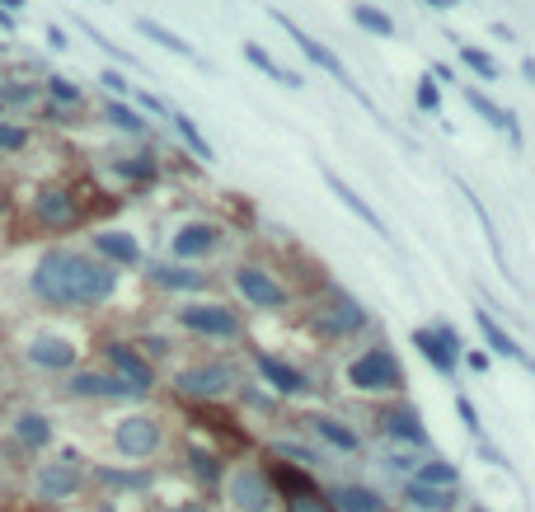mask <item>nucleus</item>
Wrapping results in <instances>:
<instances>
[{
  "label": "nucleus",
  "mask_w": 535,
  "mask_h": 512,
  "mask_svg": "<svg viewBox=\"0 0 535 512\" xmlns=\"http://www.w3.org/2000/svg\"><path fill=\"white\" fill-rule=\"evenodd\" d=\"M118 287V268L80 249H47L33 268V292L47 306H104Z\"/></svg>",
  "instance_id": "nucleus-1"
},
{
  "label": "nucleus",
  "mask_w": 535,
  "mask_h": 512,
  "mask_svg": "<svg viewBox=\"0 0 535 512\" xmlns=\"http://www.w3.org/2000/svg\"><path fill=\"white\" fill-rule=\"evenodd\" d=\"M348 386L362 390V395H390V390L404 386V367H399L395 348H367L362 357L348 362Z\"/></svg>",
  "instance_id": "nucleus-2"
},
{
  "label": "nucleus",
  "mask_w": 535,
  "mask_h": 512,
  "mask_svg": "<svg viewBox=\"0 0 535 512\" xmlns=\"http://www.w3.org/2000/svg\"><path fill=\"white\" fill-rule=\"evenodd\" d=\"M221 494H226V503L235 512H273V503H277V489H273V480H268V470L263 466H235L221 480Z\"/></svg>",
  "instance_id": "nucleus-3"
},
{
  "label": "nucleus",
  "mask_w": 535,
  "mask_h": 512,
  "mask_svg": "<svg viewBox=\"0 0 535 512\" xmlns=\"http://www.w3.org/2000/svg\"><path fill=\"white\" fill-rule=\"evenodd\" d=\"M174 320H179L188 334H198V339H240V334H245L240 311H230V306H221V301H193V306H179Z\"/></svg>",
  "instance_id": "nucleus-4"
},
{
  "label": "nucleus",
  "mask_w": 535,
  "mask_h": 512,
  "mask_svg": "<svg viewBox=\"0 0 535 512\" xmlns=\"http://www.w3.org/2000/svg\"><path fill=\"white\" fill-rule=\"evenodd\" d=\"M268 19H273L277 29L287 33L291 43L301 47V52H306V57H310V62H315V66H320V71H329V76H334V80H338V85H343V90H348V94H357V99H362V104H371L367 94L357 90V80H352V76H348V66L338 62V57H334V52H329V47H324V43H320V38H310V33H306V29H296V24H291V19H287V15H282V10H268Z\"/></svg>",
  "instance_id": "nucleus-5"
},
{
  "label": "nucleus",
  "mask_w": 535,
  "mask_h": 512,
  "mask_svg": "<svg viewBox=\"0 0 535 512\" xmlns=\"http://www.w3.org/2000/svg\"><path fill=\"white\" fill-rule=\"evenodd\" d=\"M230 386H235V372H230L226 362H198V367H184V372L174 376V390L198 404H216Z\"/></svg>",
  "instance_id": "nucleus-6"
},
{
  "label": "nucleus",
  "mask_w": 535,
  "mask_h": 512,
  "mask_svg": "<svg viewBox=\"0 0 535 512\" xmlns=\"http://www.w3.org/2000/svg\"><path fill=\"white\" fill-rule=\"evenodd\" d=\"M80 484H85V466H80L76 451H66L62 461H43L33 470V498H47V503L80 494Z\"/></svg>",
  "instance_id": "nucleus-7"
},
{
  "label": "nucleus",
  "mask_w": 535,
  "mask_h": 512,
  "mask_svg": "<svg viewBox=\"0 0 535 512\" xmlns=\"http://www.w3.org/2000/svg\"><path fill=\"white\" fill-rule=\"evenodd\" d=\"M160 442H165V428H160V419H151V414H127V419H118V428H113V447L123 451V456H132V461L155 456Z\"/></svg>",
  "instance_id": "nucleus-8"
},
{
  "label": "nucleus",
  "mask_w": 535,
  "mask_h": 512,
  "mask_svg": "<svg viewBox=\"0 0 535 512\" xmlns=\"http://www.w3.org/2000/svg\"><path fill=\"white\" fill-rule=\"evenodd\" d=\"M268 480H273V489H282V494H287V512H334L329 494H320V484L310 480L306 470L277 466Z\"/></svg>",
  "instance_id": "nucleus-9"
},
{
  "label": "nucleus",
  "mask_w": 535,
  "mask_h": 512,
  "mask_svg": "<svg viewBox=\"0 0 535 512\" xmlns=\"http://www.w3.org/2000/svg\"><path fill=\"white\" fill-rule=\"evenodd\" d=\"M235 292L245 296L249 306H259V311H287V287L268 273V268H254V264H245V268H235Z\"/></svg>",
  "instance_id": "nucleus-10"
},
{
  "label": "nucleus",
  "mask_w": 535,
  "mask_h": 512,
  "mask_svg": "<svg viewBox=\"0 0 535 512\" xmlns=\"http://www.w3.org/2000/svg\"><path fill=\"white\" fill-rule=\"evenodd\" d=\"M33 217L43 221L47 231H71L80 221V198L71 188L52 184V188H38V198H33Z\"/></svg>",
  "instance_id": "nucleus-11"
},
{
  "label": "nucleus",
  "mask_w": 535,
  "mask_h": 512,
  "mask_svg": "<svg viewBox=\"0 0 535 512\" xmlns=\"http://www.w3.org/2000/svg\"><path fill=\"white\" fill-rule=\"evenodd\" d=\"M413 348L428 357L432 367L442 376L456 372V362H460V334L451 325H432V329H413Z\"/></svg>",
  "instance_id": "nucleus-12"
},
{
  "label": "nucleus",
  "mask_w": 535,
  "mask_h": 512,
  "mask_svg": "<svg viewBox=\"0 0 535 512\" xmlns=\"http://www.w3.org/2000/svg\"><path fill=\"white\" fill-rule=\"evenodd\" d=\"M24 357L38 372H76L80 348L71 339H62V334H38V339L24 343Z\"/></svg>",
  "instance_id": "nucleus-13"
},
{
  "label": "nucleus",
  "mask_w": 535,
  "mask_h": 512,
  "mask_svg": "<svg viewBox=\"0 0 535 512\" xmlns=\"http://www.w3.org/2000/svg\"><path fill=\"white\" fill-rule=\"evenodd\" d=\"M104 357H108V367H113V372L123 376V381H127L132 390H137V395H146V390L155 386V367L137 353V348H132V343L108 339V343H104Z\"/></svg>",
  "instance_id": "nucleus-14"
},
{
  "label": "nucleus",
  "mask_w": 535,
  "mask_h": 512,
  "mask_svg": "<svg viewBox=\"0 0 535 512\" xmlns=\"http://www.w3.org/2000/svg\"><path fill=\"white\" fill-rule=\"evenodd\" d=\"M371 315L357 306V301H348V296H338L329 311L315 315V334L320 339H348V334H357V329H367Z\"/></svg>",
  "instance_id": "nucleus-15"
},
{
  "label": "nucleus",
  "mask_w": 535,
  "mask_h": 512,
  "mask_svg": "<svg viewBox=\"0 0 535 512\" xmlns=\"http://www.w3.org/2000/svg\"><path fill=\"white\" fill-rule=\"evenodd\" d=\"M66 390H71L76 400H132V395H137L123 376H108V372H76Z\"/></svg>",
  "instance_id": "nucleus-16"
},
{
  "label": "nucleus",
  "mask_w": 535,
  "mask_h": 512,
  "mask_svg": "<svg viewBox=\"0 0 535 512\" xmlns=\"http://www.w3.org/2000/svg\"><path fill=\"white\" fill-rule=\"evenodd\" d=\"M216 245H221V226H212V221H193V226H184V231H174L169 254H174V259H202V254H212Z\"/></svg>",
  "instance_id": "nucleus-17"
},
{
  "label": "nucleus",
  "mask_w": 535,
  "mask_h": 512,
  "mask_svg": "<svg viewBox=\"0 0 535 512\" xmlns=\"http://www.w3.org/2000/svg\"><path fill=\"white\" fill-rule=\"evenodd\" d=\"M254 367H259V376L277 390V395H306L310 390L306 372H296L291 362H282V357H273V353H254Z\"/></svg>",
  "instance_id": "nucleus-18"
},
{
  "label": "nucleus",
  "mask_w": 535,
  "mask_h": 512,
  "mask_svg": "<svg viewBox=\"0 0 535 512\" xmlns=\"http://www.w3.org/2000/svg\"><path fill=\"white\" fill-rule=\"evenodd\" d=\"M94 254H99L108 268H137L141 264L137 235H127V231H99L94 235Z\"/></svg>",
  "instance_id": "nucleus-19"
},
{
  "label": "nucleus",
  "mask_w": 535,
  "mask_h": 512,
  "mask_svg": "<svg viewBox=\"0 0 535 512\" xmlns=\"http://www.w3.org/2000/svg\"><path fill=\"white\" fill-rule=\"evenodd\" d=\"M381 428H385V437H395V442H409V447H428V428H423V419H418V409H409V404H395V409H385Z\"/></svg>",
  "instance_id": "nucleus-20"
},
{
  "label": "nucleus",
  "mask_w": 535,
  "mask_h": 512,
  "mask_svg": "<svg viewBox=\"0 0 535 512\" xmlns=\"http://www.w3.org/2000/svg\"><path fill=\"white\" fill-rule=\"evenodd\" d=\"M465 104H470L474 113H479V118H484V123L489 127H498V132H507V137L512 141H521V127H517V113L512 109H503V104H493L489 94L479 90V85H465Z\"/></svg>",
  "instance_id": "nucleus-21"
},
{
  "label": "nucleus",
  "mask_w": 535,
  "mask_h": 512,
  "mask_svg": "<svg viewBox=\"0 0 535 512\" xmlns=\"http://www.w3.org/2000/svg\"><path fill=\"white\" fill-rule=\"evenodd\" d=\"M306 423H310V433L320 437V442H329L334 451H348V456L352 451H362V433H352L348 423L334 419V414H310Z\"/></svg>",
  "instance_id": "nucleus-22"
},
{
  "label": "nucleus",
  "mask_w": 535,
  "mask_h": 512,
  "mask_svg": "<svg viewBox=\"0 0 535 512\" xmlns=\"http://www.w3.org/2000/svg\"><path fill=\"white\" fill-rule=\"evenodd\" d=\"M329 503H334V512H390V503L367 484H338Z\"/></svg>",
  "instance_id": "nucleus-23"
},
{
  "label": "nucleus",
  "mask_w": 535,
  "mask_h": 512,
  "mask_svg": "<svg viewBox=\"0 0 535 512\" xmlns=\"http://www.w3.org/2000/svg\"><path fill=\"white\" fill-rule=\"evenodd\" d=\"M15 442H19V447H29V451L52 447V419H47V414H38V409L15 414Z\"/></svg>",
  "instance_id": "nucleus-24"
},
{
  "label": "nucleus",
  "mask_w": 535,
  "mask_h": 512,
  "mask_svg": "<svg viewBox=\"0 0 535 512\" xmlns=\"http://www.w3.org/2000/svg\"><path fill=\"white\" fill-rule=\"evenodd\" d=\"M324 179H329V188H334V198L343 202L348 212H357V217L367 221V226H371V231H376V235H390V226H385V221H381V212H376V207H371L367 198H357V188H352V184H343L338 174H324Z\"/></svg>",
  "instance_id": "nucleus-25"
},
{
  "label": "nucleus",
  "mask_w": 535,
  "mask_h": 512,
  "mask_svg": "<svg viewBox=\"0 0 535 512\" xmlns=\"http://www.w3.org/2000/svg\"><path fill=\"white\" fill-rule=\"evenodd\" d=\"M151 278L165 292H202L207 287V273H198V268H188V264H160Z\"/></svg>",
  "instance_id": "nucleus-26"
},
{
  "label": "nucleus",
  "mask_w": 535,
  "mask_h": 512,
  "mask_svg": "<svg viewBox=\"0 0 535 512\" xmlns=\"http://www.w3.org/2000/svg\"><path fill=\"white\" fill-rule=\"evenodd\" d=\"M474 325H479L484 343H489V348H493L498 357H517V362H531V357H526V353L517 348V339H512V334H507V329L498 325V320H493L489 311H474Z\"/></svg>",
  "instance_id": "nucleus-27"
},
{
  "label": "nucleus",
  "mask_w": 535,
  "mask_h": 512,
  "mask_svg": "<svg viewBox=\"0 0 535 512\" xmlns=\"http://www.w3.org/2000/svg\"><path fill=\"white\" fill-rule=\"evenodd\" d=\"M404 498H409L418 512H451L456 508V489H432V484H418V480L404 484Z\"/></svg>",
  "instance_id": "nucleus-28"
},
{
  "label": "nucleus",
  "mask_w": 535,
  "mask_h": 512,
  "mask_svg": "<svg viewBox=\"0 0 535 512\" xmlns=\"http://www.w3.org/2000/svg\"><path fill=\"white\" fill-rule=\"evenodd\" d=\"M137 29L151 38V43H160V47H169L174 57H184V62H193V66H202V57H198V47H188L179 33H169L165 24H155V19H137Z\"/></svg>",
  "instance_id": "nucleus-29"
},
{
  "label": "nucleus",
  "mask_w": 535,
  "mask_h": 512,
  "mask_svg": "<svg viewBox=\"0 0 535 512\" xmlns=\"http://www.w3.org/2000/svg\"><path fill=\"white\" fill-rule=\"evenodd\" d=\"M352 24L362 33H371V38H395V19L385 15L381 5H367V0L352 5Z\"/></svg>",
  "instance_id": "nucleus-30"
},
{
  "label": "nucleus",
  "mask_w": 535,
  "mask_h": 512,
  "mask_svg": "<svg viewBox=\"0 0 535 512\" xmlns=\"http://www.w3.org/2000/svg\"><path fill=\"white\" fill-rule=\"evenodd\" d=\"M245 62H254L263 76L277 80V85H287V90H301V76H296V71H287L282 62H273V57H268L259 43H245Z\"/></svg>",
  "instance_id": "nucleus-31"
},
{
  "label": "nucleus",
  "mask_w": 535,
  "mask_h": 512,
  "mask_svg": "<svg viewBox=\"0 0 535 512\" xmlns=\"http://www.w3.org/2000/svg\"><path fill=\"white\" fill-rule=\"evenodd\" d=\"M413 480L432 484V489H460V470L451 461H442V456H432V461H423V466L413 470Z\"/></svg>",
  "instance_id": "nucleus-32"
},
{
  "label": "nucleus",
  "mask_w": 535,
  "mask_h": 512,
  "mask_svg": "<svg viewBox=\"0 0 535 512\" xmlns=\"http://www.w3.org/2000/svg\"><path fill=\"white\" fill-rule=\"evenodd\" d=\"M169 123H174V132H179V137L188 141V151H193V156H198V160H216L212 141L202 137V132H198V123H193L188 113H169Z\"/></svg>",
  "instance_id": "nucleus-33"
},
{
  "label": "nucleus",
  "mask_w": 535,
  "mask_h": 512,
  "mask_svg": "<svg viewBox=\"0 0 535 512\" xmlns=\"http://www.w3.org/2000/svg\"><path fill=\"white\" fill-rule=\"evenodd\" d=\"M104 118L118 127V132H132V137H137V132H146V118H141L132 104H118V99H108V104H104Z\"/></svg>",
  "instance_id": "nucleus-34"
},
{
  "label": "nucleus",
  "mask_w": 535,
  "mask_h": 512,
  "mask_svg": "<svg viewBox=\"0 0 535 512\" xmlns=\"http://www.w3.org/2000/svg\"><path fill=\"white\" fill-rule=\"evenodd\" d=\"M43 94V85H33V80H0V109L10 104V109H19V104H33Z\"/></svg>",
  "instance_id": "nucleus-35"
},
{
  "label": "nucleus",
  "mask_w": 535,
  "mask_h": 512,
  "mask_svg": "<svg viewBox=\"0 0 535 512\" xmlns=\"http://www.w3.org/2000/svg\"><path fill=\"white\" fill-rule=\"evenodd\" d=\"M460 62L470 66V71H474L479 80H498V76H503V66L493 62L489 52H484V47H460Z\"/></svg>",
  "instance_id": "nucleus-36"
},
{
  "label": "nucleus",
  "mask_w": 535,
  "mask_h": 512,
  "mask_svg": "<svg viewBox=\"0 0 535 512\" xmlns=\"http://www.w3.org/2000/svg\"><path fill=\"white\" fill-rule=\"evenodd\" d=\"M113 170L123 174V179H132V184H151V179H155V160L151 156H123V160H113Z\"/></svg>",
  "instance_id": "nucleus-37"
},
{
  "label": "nucleus",
  "mask_w": 535,
  "mask_h": 512,
  "mask_svg": "<svg viewBox=\"0 0 535 512\" xmlns=\"http://www.w3.org/2000/svg\"><path fill=\"white\" fill-rule=\"evenodd\" d=\"M277 461H291L296 470H315L320 466V451H310V447H301V442H277Z\"/></svg>",
  "instance_id": "nucleus-38"
},
{
  "label": "nucleus",
  "mask_w": 535,
  "mask_h": 512,
  "mask_svg": "<svg viewBox=\"0 0 535 512\" xmlns=\"http://www.w3.org/2000/svg\"><path fill=\"white\" fill-rule=\"evenodd\" d=\"M47 94H52V99H57V104H80V99H85V94H80V85L76 80H66V76H52L43 85Z\"/></svg>",
  "instance_id": "nucleus-39"
},
{
  "label": "nucleus",
  "mask_w": 535,
  "mask_h": 512,
  "mask_svg": "<svg viewBox=\"0 0 535 512\" xmlns=\"http://www.w3.org/2000/svg\"><path fill=\"white\" fill-rule=\"evenodd\" d=\"M99 480L118 489H151V475H132V470H99Z\"/></svg>",
  "instance_id": "nucleus-40"
},
{
  "label": "nucleus",
  "mask_w": 535,
  "mask_h": 512,
  "mask_svg": "<svg viewBox=\"0 0 535 512\" xmlns=\"http://www.w3.org/2000/svg\"><path fill=\"white\" fill-rule=\"evenodd\" d=\"M193 456V470H198L207 484H221V461H216L212 451H188Z\"/></svg>",
  "instance_id": "nucleus-41"
},
{
  "label": "nucleus",
  "mask_w": 535,
  "mask_h": 512,
  "mask_svg": "<svg viewBox=\"0 0 535 512\" xmlns=\"http://www.w3.org/2000/svg\"><path fill=\"white\" fill-rule=\"evenodd\" d=\"M24 146H29V127L0 123V151H24Z\"/></svg>",
  "instance_id": "nucleus-42"
},
{
  "label": "nucleus",
  "mask_w": 535,
  "mask_h": 512,
  "mask_svg": "<svg viewBox=\"0 0 535 512\" xmlns=\"http://www.w3.org/2000/svg\"><path fill=\"white\" fill-rule=\"evenodd\" d=\"M418 109H423V113H442V90L432 85V76L418 80Z\"/></svg>",
  "instance_id": "nucleus-43"
},
{
  "label": "nucleus",
  "mask_w": 535,
  "mask_h": 512,
  "mask_svg": "<svg viewBox=\"0 0 535 512\" xmlns=\"http://www.w3.org/2000/svg\"><path fill=\"white\" fill-rule=\"evenodd\" d=\"M456 414H460V423H465V428H470L474 437L484 433V423H479V409L470 404V395H456Z\"/></svg>",
  "instance_id": "nucleus-44"
},
{
  "label": "nucleus",
  "mask_w": 535,
  "mask_h": 512,
  "mask_svg": "<svg viewBox=\"0 0 535 512\" xmlns=\"http://www.w3.org/2000/svg\"><path fill=\"white\" fill-rule=\"evenodd\" d=\"M80 29L90 33V38H94V47H104L108 57H118V62H132V52H123V47H113V43H108V38H104V33L94 29V24H80ZM132 66H137V62H132Z\"/></svg>",
  "instance_id": "nucleus-45"
},
{
  "label": "nucleus",
  "mask_w": 535,
  "mask_h": 512,
  "mask_svg": "<svg viewBox=\"0 0 535 512\" xmlns=\"http://www.w3.org/2000/svg\"><path fill=\"white\" fill-rule=\"evenodd\" d=\"M99 85H108L113 94H132V85H127V80L118 76V71H104V76H99Z\"/></svg>",
  "instance_id": "nucleus-46"
},
{
  "label": "nucleus",
  "mask_w": 535,
  "mask_h": 512,
  "mask_svg": "<svg viewBox=\"0 0 535 512\" xmlns=\"http://www.w3.org/2000/svg\"><path fill=\"white\" fill-rule=\"evenodd\" d=\"M137 99H141V104H146V109H151V113H160V118H169V104H165V99H155V94H146V90H137Z\"/></svg>",
  "instance_id": "nucleus-47"
},
{
  "label": "nucleus",
  "mask_w": 535,
  "mask_h": 512,
  "mask_svg": "<svg viewBox=\"0 0 535 512\" xmlns=\"http://www.w3.org/2000/svg\"><path fill=\"white\" fill-rule=\"evenodd\" d=\"M169 512H212L202 498H188V503H179V508H169Z\"/></svg>",
  "instance_id": "nucleus-48"
},
{
  "label": "nucleus",
  "mask_w": 535,
  "mask_h": 512,
  "mask_svg": "<svg viewBox=\"0 0 535 512\" xmlns=\"http://www.w3.org/2000/svg\"><path fill=\"white\" fill-rule=\"evenodd\" d=\"M47 43L57 47V52H66V33H62V29H57V24H52V29H47Z\"/></svg>",
  "instance_id": "nucleus-49"
},
{
  "label": "nucleus",
  "mask_w": 535,
  "mask_h": 512,
  "mask_svg": "<svg viewBox=\"0 0 535 512\" xmlns=\"http://www.w3.org/2000/svg\"><path fill=\"white\" fill-rule=\"evenodd\" d=\"M470 372H489V357H484V353H470Z\"/></svg>",
  "instance_id": "nucleus-50"
},
{
  "label": "nucleus",
  "mask_w": 535,
  "mask_h": 512,
  "mask_svg": "<svg viewBox=\"0 0 535 512\" xmlns=\"http://www.w3.org/2000/svg\"><path fill=\"white\" fill-rule=\"evenodd\" d=\"M521 76H526V80L535 85V57H526V62H521Z\"/></svg>",
  "instance_id": "nucleus-51"
},
{
  "label": "nucleus",
  "mask_w": 535,
  "mask_h": 512,
  "mask_svg": "<svg viewBox=\"0 0 535 512\" xmlns=\"http://www.w3.org/2000/svg\"><path fill=\"white\" fill-rule=\"evenodd\" d=\"M0 33H15V15H5V10H0Z\"/></svg>",
  "instance_id": "nucleus-52"
},
{
  "label": "nucleus",
  "mask_w": 535,
  "mask_h": 512,
  "mask_svg": "<svg viewBox=\"0 0 535 512\" xmlns=\"http://www.w3.org/2000/svg\"><path fill=\"white\" fill-rule=\"evenodd\" d=\"M0 10L10 15V10H24V0H0Z\"/></svg>",
  "instance_id": "nucleus-53"
},
{
  "label": "nucleus",
  "mask_w": 535,
  "mask_h": 512,
  "mask_svg": "<svg viewBox=\"0 0 535 512\" xmlns=\"http://www.w3.org/2000/svg\"><path fill=\"white\" fill-rule=\"evenodd\" d=\"M432 10H451V5H456V0H428Z\"/></svg>",
  "instance_id": "nucleus-54"
},
{
  "label": "nucleus",
  "mask_w": 535,
  "mask_h": 512,
  "mask_svg": "<svg viewBox=\"0 0 535 512\" xmlns=\"http://www.w3.org/2000/svg\"><path fill=\"white\" fill-rule=\"evenodd\" d=\"M470 512H484V508H470Z\"/></svg>",
  "instance_id": "nucleus-55"
}]
</instances>
